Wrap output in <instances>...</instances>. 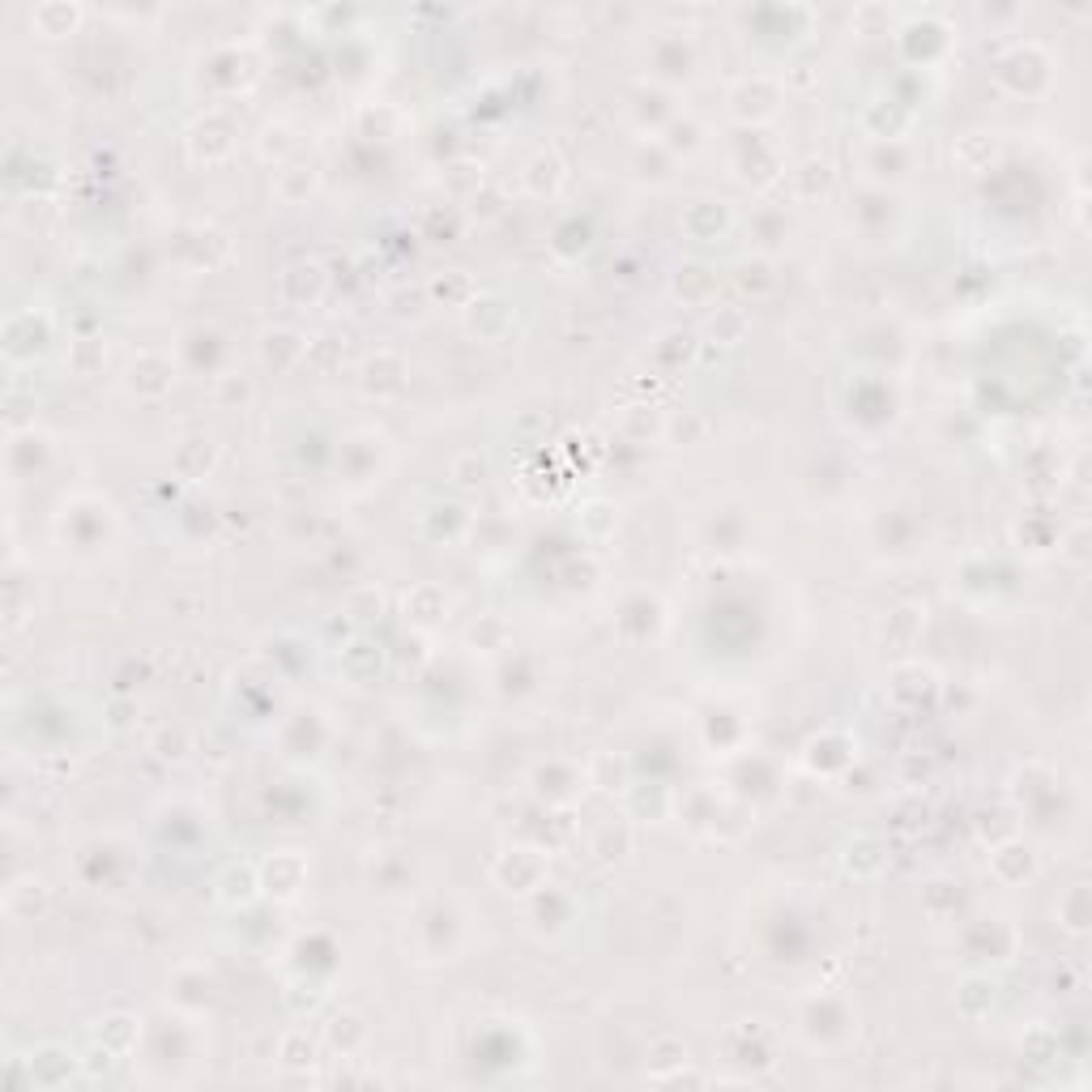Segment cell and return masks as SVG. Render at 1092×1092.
Wrapping results in <instances>:
<instances>
[{
  "label": "cell",
  "mask_w": 1092,
  "mask_h": 1092,
  "mask_svg": "<svg viewBox=\"0 0 1092 1092\" xmlns=\"http://www.w3.org/2000/svg\"><path fill=\"white\" fill-rule=\"evenodd\" d=\"M730 111L747 124H759V120H772L782 111V86L772 77H747L730 90Z\"/></svg>",
  "instance_id": "cell-2"
},
{
  "label": "cell",
  "mask_w": 1092,
  "mask_h": 1092,
  "mask_svg": "<svg viewBox=\"0 0 1092 1092\" xmlns=\"http://www.w3.org/2000/svg\"><path fill=\"white\" fill-rule=\"evenodd\" d=\"M342 666H346L351 679H368L372 670H380V654H376V645L359 641V645H351V649L342 654Z\"/></svg>",
  "instance_id": "cell-29"
},
{
  "label": "cell",
  "mask_w": 1092,
  "mask_h": 1092,
  "mask_svg": "<svg viewBox=\"0 0 1092 1092\" xmlns=\"http://www.w3.org/2000/svg\"><path fill=\"white\" fill-rule=\"evenodd\" d=\"M610 845H614V854H623L628 849V824H602V833H597V841H593V854L597 858H610Z\"/></svg>",
  "instance_id": "cell-32"
},
{
  "label": "cell",
  "mask_w": 1092,
  "mask_h": 1092,
  "mask_svg": "<svg viewBox=\"0 0 1092 1092\" xmlns=\"http://www.w3.org/2000/svg\"><path fill=\"white\" fill-rule=\"evenodd\" d=\"M303 338L294 334V329H273V334H265L261 338V359L273 368V372H286L290 363H299L303 359Z\"/></svg>",
  "instance_id": "cell-17"
},
{
  "label": "cell",
  "mask_w": 1092,
  "mask_h": 1092,
  "mask_svg": "<svg viewBox=\"0 0 1092 1092\" xmlns=\"http://www.w3.org/2000/svg\"><path fill=\"white\" fill-rule=\"evenodd\" d=\"M713 290H717V278H713L709 265H683L679 278H675V294L687 299V303H704Z\"/></svg>",
  "instance_id": "cell-24"
},
{
  "label": "cell",
  "mask_w": 1092,
  "mask_h": 1092,
  "mask_svg": "<svg viewBox=\"0 0 1092 1092\" xmlns=\"http://www.w3.org/2000/svg\"><path fill=\"white\" fill-rule=\"evenodd\" d=\"M103 359H107V346H103V338H77V342H69V372L73 376H82V380H90V376H99L103 372Z\"/></svg>",
  "instance_id": "cell-21"
},
{
  "label": "cell",
  "mask_w": 1092,
  "mask_h": 1092,
  "mask_svg": "<svg viewBox=\"0 0 1092 1092\" xmlns=\"http://www.w3.org/2000/svg\"><path fill=\"white\" fill-rule=\"evenodd\" d=\"M261 892V866H231L227 875H222V883H218V896H222V905H248L252 896Z\"/></svg>",
  "instance_id": "cell-19"
},
{
  "label": "cell",
  "mask_w": 1092,
  "mask_h": 1092,
  "mask_svg": "<svg viewBox=\"0 0 1092 1092\" xmlns=\"http://www.w3.org/2000/svg\"><path fill=\"white\" fill-rule=\"evenodd\" d=\"M311 189H317V167H286V172H278V197L282 201H303Z\"/></svg>",
  "instance_id": "cell-26"
},
{
  "label": "cell",
  "mask_w": 1092,
  "mask_h": 1092,
  "mask_svg": "<svg viewBox=\"0 0 1092 1092\" xmlns=\"http://www.w3.org/2000/svg\"><path fill=\"white\" fill-rule=\"evenodd\" d=\"M738 286L751 290V294H764V290L772 286V265H768V261H747V265H738Z\"/></svg>",
  "instance_id": "cell-31"
},
{
  "label": "cell",
  "mask_w": 1092,
  "mask_h": 1092,
  "mask_svg": "<svg viewBox=\"0 0 1092 1092\" xmlns=\"http://www.w3.org/2000/svg\"><path fill=\"white\" fill-rule=\"evenodd\" d=\"M303 883H307V862H303V854L282 849V854H273L269 862H261V888H265L269 896L294 900Z\"/></svg>",
  "instance_id": "cell-8"
},
{
  "label": "cell",
  "mask_w": 1092,
  "mask_h": 1092,
  "mask_svg": "<svg viewBox=\"0 0 1092 1092\" xmlns=\"http://www.w3.org/2000/svg\"><path fill=\"white\" fill-rule=\"evenodd\" d=\"M406 376H410V368L397 351H376L363 363V393L376 397V401H393V397L406 393Z\"/></svg>",
  "instance_id": "cell-4"
},
{
  "label": "cell",
  "mask_w": 1092,
  "mask_h": 1092,
  "mask_svg": "<svg viewBox=\"0 0 1092 1092\" xmlns=\"http://www.w3.org/2000/svg\"><path fill=\"white\" fill-rule=\"evenodd\" d=\"M128 389H132L137 397H163V393L172 389V359L154 355V351L137 355V359L128 363Z\"/></svg>",
  "instance_id": "cell-10"
},
{
  "label": "cell",
  "mask_w": 1092,
  "mask_h": 1092,
  "mask_svg": "<svg viewBox=\"0 0 1092 1092\" xmlns=\"http://www.w3.org/2000/svg\"><path fill=\"white\" fill-rule=\"evenodd\" d=\"M990 1007H995V986H990L986 978H969V982L956 990V1012H961L965 1020H982Z\"/></svg>",
  "instance_id": "cell-25"
},
{
  "label": "cell",
  "mask_w": 1092,
  "mask_h": 1092,
  "mask_svg": "<svg viewBox=\"0 0 1092 1092\" xmlns=\"http://www.w3.org/2000/svg\"><path fill=\"white\" fill-rule=\"evenodd\" d=\"M559 184H563V159H559V154H555V149L534 154L530 167H525V189H530L534 197H551Z\"/></svg>",
  "instance_id": "cell-16"
},
{
  "label": "cell",
  "mask_w": 1092,
  "mask_h": 1092,
  "mask_svg": "<svg viewBox=\"0 0 1092 1092\" xmlns=\"http://www.w3.org/2000/svg\"><path fill=\"white\" fill-rule=\"evenodd\" d=\"M137 1037H141V1020H137V1016H124V1012L99 1020V1028H94V1041L107 1045L111 1054H132V1050H137Z\"/></svg>",
  "instance_id": "cell-15"
},
{
  "label": "cell",
  "mask_w": 1092,
  "mask_h": 1092,
  "mask_svg": "<svg viewBox=\"0 0 1092 1092\" xmlns=\"http://www.w3.org/2000/svg\"><path fill=\"white\" fill-rule=\"evenodd\" d=\"M730 222H734V214H730L726 201H692V205L683 210V231H687L692 239H700V244L721 239V235L730 231Z\"/></svg>",
  "instance_id": "cell-9"
},
{
  "label": "cell",
  "mask_w": 1092,
  "mask_h": 1092,
  "mask_svg": "<svg viewBox=\"0 0 1092 1092\" xmlns=\"http://www.w3.org/2000/svg\"><path fill=\"white\" fill-rule=\"evenodd\" d=\"M82 1058H73L65 1045H39L26 1054V1084L31 1088H65L77 1075Z\"/></svg>",
  "instance_id": "cell-5"
},
{
  "label": "cell",
  "mask_w": 1092,
  "mask_h": 1092,
  "mask_svg": "<svg viewBox=\"0 0 1092 1092\" xmlns=\"http://www.w3.org/2000/svg\"><path fill=\"white\" fill-rule=\"evenodd\" d=\"M278 1058H282V1062H290V1067H303V1062L317 1058V1041H311L303 1028H294V1033H286V1037H282Z\"/></svg>",
  "instance_id": "cell-30"
},
{
  "label": "cell",
  "mask_w": 1092,
  "mask_h": 1092,
  "mask_svg": "<svg viewBox=\"0 0 1092 1092\" xmlns=\"http://www.w3.org/2000/svg\"><path fill=\"white\" fill-rule=\"evenodd\" d=\"M303 363H311L317 372H334V368L342 363V342H338L334 334H321L317 342H307V351H303Z\"/></svg>",
  "instance_id": "cell-27"
},
{
  "label": "cell",
  "mask_w": 1092,
  "mask_h": 1092,
  "mask_svg": "<svg viewBox=\"0 0 1092 1092\" xmlns=\"http://www.w3.org/2000/svg\"><path fill=\"white\" fill-rule=\"evenodd\" d=\"M189 149H193V159H201V163H222L227 154L235 149V128H231V120H227L222 111H210L205 120H197V124L189 128Z\"/></svg>",
  "instance_id": "cell-6"
},
{
  "label": "cell",
  "mask_w": 1092,
  "mask_h": 1092,
  "mask_svg": "<svg viewBox=\"0 0 1092 1092\" xmlns=\"http://www.w3.org/2000/svg\"><path fill=\"white\" fill-rule=\"evenodd\" d=\"M491 875H496V883L504 892H534V888H542L547 866H542V858L534 849H508V854L496 858Z\"/></svg>",
  "instance_id": "cell-7"
},
{
  "label": "cell",
  "mask_w": 1092,
  "mask_h": 1092,
  "mask_svg": "<svg viewBox=\"0 0 1092 1092\" xmlns=\"http://www.w3.org/2000/svg\"><path fill=\"white\" fill-rule=\"evenodd\" d=\"M444 610H448V597L435 585H414L406 593V619H414V623H435Z\"/></svg>",
  "instance_id": "cell-22"
},
{
  "label": "cell",
  "mask_w": 1092,
  "mask_h": 1092,
  "mask_svg": "<svg viewBox=\"0 0 1092 1092\" xmlns=\"http://www.w3.org/2000/svg\"><path fill=\"white\" fill-rule=\"evenodd\" d=\"M52 342V321L48 311L22 307L5 321V359L10 363H35Z\"/></svg>",
  "instance_id": "cell-1"
},
{
  "label": "cell",
  "mask_w": 1092,
  "mask_h": 1092,
  "mask_svg": "<svg viewBox=\"0 0 1092 1092\" xmlns=\"http://www.w3.org/2000/svg\"><path fill=\"white\" fill-rule=\"evenodd\" d=\"M325 1041H329L338 1054H355V1050L368 1041V1024H363V1016H355V1012L334 1016V1020H329V1028H325Z\"/></svg>",
  "instance_id": "cell-20"
},
{
  "label": "cell",
  "mask_w": 1092,
  "mask_h": 1092,
  "mask_svg": "<svg viewBox=\"0 0 1092 1092\" xmlns=\"http://www.w3.org/2000/svg\"><path fill=\"white\" fill-rule=\"evenodd\" d=\"M465 329L479 342H500L513 329V303L504 294H475L465 303Z\"/></svg>",
  "instance_id": "cell-3"
},
{
  "label": "cell",
  "mask_w": 1092,
  "mask_h": 1092,
  "mask_svg": "<svg viewBox=\"0 0 1092 1092\" xmlns=\"http://www.w3.org/2000/svg\"><path fill=\"white\" fill-rule=\"evenodd\" d=\"M580 521H585V530H589V534H602L597 525H614V508L597 500V504H589V508H585V517H580Z\"/></svg>",
  "instance_id": "cell-34"
},
{
  "label": "cell",
  "mask_w": 1092,
  "mask_h": 1092,
  "mask_svg": "<svg viewBox=\"0 0 1092 1092\" xmlns=\"http://www.w3.org/2000/svg\"><path fill=\"white\" fill-rule=\"evenodd\" d=\"M325 265L321 261H299V265H290L286 273H282V294L290 299V303H317L321 294H325Z\"/></svg>",
  "instance_id": "cell-11"
},
{
  "label": "cell",
  "mask_w": 1092,
  "mask_h": 1092,
  "mask_svg": "<svg viewBox=\"0 0 1092 1092\" xmlns=\"http://www.w3.org/2000/svg\"><path fill=\"white\" fill-rule=\"evenodd\" d=\"M5 909H10L14 917L35 921V917L48 909V888H43L35 875H22V879H14V883H10V892H5Z\"/></svg>",
  "instance_id": "cell-14"
},
{
  "label": "cell",
  "mask_w": 1092,
  "mask_h": 1092,
  "mask_svg": "<svg viewBox=\"0 0 1092 1092\" xmlns=\"http://www.w3.org/2000/svg\"><path fill=\"white\" fill-rule=\"evenodd\" d=\"M31 26L43 39H65L82 26V5H69V0H43V5L31 10Z\"/></svg>",
  "instance_id": "cell-12"
},
{
  "label": "cell",
  "mask_w": 1092,
  "mask_h": 1092,
  "mask_svg": "<svg viewBox=\"0 0 1092 1092\" xmlns=\"http://www.w3.org/2000/svg\"><path fill=\"white\" fill-rule=\"evenodd\" d=\"M841 862H845V871H849L854 879H875V875L888 866V841H879V837H854V841L845 845Z\"/></svg>",
  "instance_id": "cell-13"
},
{
  "label": "cell",
  "mask_w": 1092,
  "mask_h": 1092,
  "mask_svg": "<svg viewBox=\"0 0 1092 1092\" xmlns=\"http://www.w3.org/2000/svg\"><path fill=\"white\" fill-rule=\"evenodd\" d=\"M431 294H435V299H448V303H461V307H465V303H470L479 290H475V282L465 278L461 269H452L448 278H435V282H431Z\"/></svg>",
  "instance_id": "cell-28"
},
{
  "label": "cell",
  "mask_w": 1092,
  "mask_h": 1092,
  "mask_svg": "<svg viewBox=\"0 0 1092 1092\" xmlns=\"http://www.w3.org/2000/svg\"><path fill=\"white\" fill-rule=\"evenodd\" d=\"M210 465H214V444H210V440H189V444L176 452V470H180V479H189V483L205 479Z\"/></svg>",
  "instance_id": "cell-23"
},
{
  "label": "cell",
  "mask_w": 1092,
  "mask_h": 1092,
  "mask_svg": "<svg viewBox=\"0 0 1092 1092\" xmlns=\"http://www.w3.org/2000/svg\"><path fill=\"white\" fill-rule=\"evenodd\" d=\"M589 786H597V790H628L632 786V772H628V759L623 755H610V751H602V755H593V764H589Z\"/></svg>",
  "instance_id": "cell-18"
},
{
  "label": "cell",
  "mask_w": 1092,
  "mask_h": 1092,
  "mask_svg": "<svg viewBox=\"0 0 1092 1092\" xmlns=\"http://www.w3.org/2000/svg\"><path fill=\"white\" fill-rule=\"evenodd\" d=\"M154 747H159V755H163V759H184L193 742H189V734H184V730H176V738H172V730H163L159 738H154Z\"/></svg>",
  "instance_id": "cell-33"
}]
</instances>
